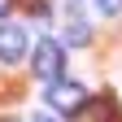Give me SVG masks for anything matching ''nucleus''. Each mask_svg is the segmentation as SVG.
<instances>
[{
	"mask_svg": "<svg viewBox=\"0 0 122 122\" xmlns=\"http://www.w3.org/2000/svg\"><path fill=\"white\" fill-rule=\"evenodd\" d=\"M30 70H35L39 74V79H57V74H61V44H39V48H35V66H30Z\"/></svg>",
	"mask_w": 122,
	"mask_h": 122,
	"instance_id": "obj_2",
	"label": "nucleus"
},
{
	"mask_svg": "<svg viewBox=\"0 0 122 122\" xmlns=\"http://www.w3.org/2000/svg\"><path fill=\"white\" fill-rule=\"evenodd\" d=\"M92 5H96V13H105V18L122 13V0H92Z\"/></svg>",
	"mask_w": 122,
	"mask_h": 122,
	"instance_id": "obj_6",
	"label": "nucleus"
},
{
	"mask_svg": "<svg viewBox=\"0 0 122 122\" xmlns=\"http://www.w3.org/2000/svg\"><path fill=\"white\" fill-rule=\"evenodd\" d=\"M70 118H74V122H113V105H109V100H100V105H83V109H74Z\"/></svg>",
	"mask_w": 122,
	"mask_h": 122,
	"instance_id": "obj_4",
	"label": "nucleus"
},
{
	"mask_svg": "<svg viewBox=\"0 0 122 122\" xmlns=\"http://www.w3.org/2000/svg\"><path fill=\"white\" fill-rule=\"evenodd\" d=\"M9 9H13V0H0V18H5V13H9Z\"/></svg>",
	"mask_w": 122,
	"mask_h": 122,
	"instance_id": "obj_7",
	"label": "nucleus"
},
{
	"mask_svg": "<svg viewBox=\"0 0 122 122\" xmlns=\"http://www.w3.org/2000/svg\"><path fill=\"white\" fill-rule=\"evenodd\" d=\"M48 105H52V109H61V113H74V109H83V105H87V92H83L79 83H61V79H52V87H48Z\"/></svg>",
	"mask_w": 122,
	"mask_h": 122,
	"instance_id": "obj_1",
	"label": "nucleus"
},
{
	"mask_svg": "<svg viewBox=\"0 0 122 122\" xmlns=\"http://www.w3.org/2000/svg\"><path fill=\"white\" fill-rule=\"evenodd\" d=\"M22 52H26V30L22 26H0V61L13 66Z\"/></svg>",
	"mask_w": 122,
	"mask_h": 122,
	"instance_id": "obj_3",
	"label": "nucleus"
},
{
	"mask_svg": "<svg viewBox=\"0 0 122 122\" xmlns=\"http://www.w3.org/2000/svg\"><path fill=\"white\" fill-rule=\"evenodd\" d=\"M30 122H52V118H39V113H35V118H30Z\"/></svg>",
	"mask_w": 122,
	"mask_h": 122,
	"instance_id": "obj_8",
	"label": "nucleus"
},
{
	"mask_svg": "<svg viewBox=\"0 0 122 122\" xmlns=\"http://www.w3.org/2000/svg\"><path fill=\"white\" fill-rule=\"evenodd\" d=\"M87 39H92V30H87L83 22H70V26H66V44H70V48H83Z\"/></svg>",
	"mask_w": 122,
	"mask_h": 122,
	"instance_id": "obj_5",
	"label": "nucleus"
}]
</instances>
